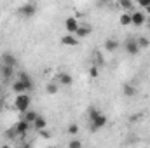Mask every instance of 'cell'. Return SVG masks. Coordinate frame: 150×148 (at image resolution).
<instances>
[{
  "instance_id": "6da1fadb",
  "label": "cell",
  "mask_w": 150,
  "mask_h": 148,
  "mask_svg": "<svg viewBox=\"0 0 150 148\" xmlns=\"http://www.w3.org/2000/svg\"><path fill=\"white\" fill-rule=\"evenodd\" d=\"M30 103H32V99H30L28 94H19V96H16V99H14L16 110L23 111V113H26V111L30 110Z\"/></svg>"
},
{
  "instance_id": "7a4b0ae2",
  "label": "cell",
  "mask_w": 150,
  "mask_h": 148,
  "mask_svg": "<svg viewBox=\"0 0 150 148\" xmlns=\"http://www.w3.org/2000/svg\"><path fill=\"white\" fill-rule=\"evenodd\" d=\"M18 12H19L21 16H25V18H32V16L37 14V4H33V2H26V4H23V5L18 9Z\"/></svg>"
},
{
  "instance_id": "3957f363",
  "label": "cell",
  "mask_w": 150,
  "mask_h": 148,
  "mask_svg": "<svg viewBox=\"0 0 150 148\" xmlns=\"http://www.w3.org/2000/svg\"><path fill=\"white\" fill-rule=\"evenodd\" d=\"M107 122H108V118H107V115H103V113H100L98 117H94V118L89 120L93 131H100V129H103V127L107 125Z\"/></svg>"
},
{
  "instance_id": "277c9868",
  "label": "cell",
  "mask_w": 150,
  "mask_h": 148,
  "mask_svg": "<svg viewBox=\"0 0 150 148\" xmlns=\"http://www.w3.org/2000/svg\"><path fill=\"white\" fill-rule=\"evenodd\" d=\"M79 28H80V23L77 21V18H75V16L67 18V21H65V30H67V33H68V35H75Z\"/></svg>"
},
{
  "instance_id": "5b68a950",
  "label": "cell",
  "mask_w": 150,
  "mask_h": 148,
  "mask_svg": "<svg viewBox=\"0 0 150 148\" xmlns=\"http://www.w3.org/2000/svg\"><path fill=\"white\" fill-rule=\"evenodd\" d=\"M145 23H147L145 12H142V11H133V12H131V25H134V26H143Z\"/></svg>"
},
{
  "instance_id": "8992f818",
  "label": "cell",
  "mask_w": 150,
  "mask_h": 148,
  "mask_svg": "<svg viewBox=\"0 0 150 148\" xmlns=\"http://www.w3.org/2000/svg\"><path fill=\"white\" fill-rule=\"evenodd\" d=\"M124 47H126V52H127L129 56H136V54L140 52V45H138V42H136L134 38H127Z\"/></svg>"
},
{
  "instance_id": "52a82bcc",
  "label": "cell",
  "mask_w": 150,
  "mask_h": 148,
  "mask_svg": "<svg viewBox=\"0 0 150 148\" xmlns=\"http://www.w3.org/2000/svg\"><path fill=\"white\" fill-rule=\"evenodd\" d=\"M58 82H59L61 85H65V87H70V85L74 84V78H72V75H70V73L61 72V73L58 75Z\"/></svg>"
},
{
  "instance_id": "ba28073f",
  "label": "cell",
  "mask_w": 150,
  "mask_h": 148,
  "mask_svg": "<svg viewBox=\"0 0 150 148\" xmlns=\"http://www.w3.org/2000/svg\"><path fill=\"white\" fill-rule=\"evenodd\" d=\"M12 91H14V94H16V96H19V94H26L28 87H26L21 80H16V82L12 84Z\"/></svg>"
},
{
  "instance_id": "9c48e42d",
  "label": "cell",
  "mask_w": 150,
  "mask_h": 148,
  "mask_svg": "<svg viewBox=\"0 0 150 148\" xmlns=\"http://www.w3.org/2000/svg\"><path fill=\"white\" fill-rule=\"evenodd\" d=\"M61 44H63V45H68V47H75V45L79 44V38L75 37V35H68V33H67V35L61 37Z\"/></svg>"
},
{
  "instance_id": "30bf717a",
  "label": "cell",
  "mask_w": 150,
  "mask_h": 148,
  "mask_svg": "<svg viewBox=\"0 0 150 148\" xmlns=\"http://www.w3.org/2000/svg\"><path fill=\"white\" fill-rule=\"evenodd\" d=\"M28 127H30V124H28L26 120H19V122H16L14 131H16V134H25V132L28 131Z\"/></svg>"
},
{
  "instance_id": "8fae6325",
  "label": "cell",
  "mask_w": 150,
  "mask_h": 148,
  "mask_svg": "<svg viewBox=\"0 0 150 148\" xmlns=\"http://www.w3.org/2000/svg\"><path fill=\"white\" fill-rule=\"evenodd\" d=\"M91 32H93V28L89 26V25H80V28L77 30V33H75V37L77 38H84V37H87V35H91Z\"/></svg>"
},
{
  "instance_id": "7c38bea8",
  "label": "cell",
  "mask_w": 150,
  "mask_h": 148,
  "mask_svg": "<svg viewBox=\"0 0 150 148\" xmlns=\"http://www.w3.org/2000/svg\"><path fill=\"white\" fill-rule=\"evenodd\" d=\"M2 65H5V66H16V58L11 54V52H5L4 56H2Z\"/></svg>"
},
{
  "instance_id": "4fadbf2b",
  "label": "cell",
  "mask_w": 150,
  "mask_h": 148,
  "mask_svg": "<svg viewBox=\"0 0 150 148\" xmlns=\"http://www.w3.org/2000/svg\"><path fill=\"white\" fill-rule=\"evenodd\" d=\"M122 92H124L126 98H133V96H136V87H134L133 84H124Z\"/></svg>"
},
{
  "instance_id": "5bb4252c",
  "label": "cell",
  "mask_w": 150,
  "mask_h": 148,
  "mask_svg": "<svg viewBox=\"0 0 150 148\" xmlns=\"http://www.w3.org/2000/svg\"><path fill=\"white\" fill-rule=\"evenodd\" d=\"M33 127L37 129L38 132H40V131H44V129H47V120H45V118H44L42 115H38L37 120L33 122Z\"/></svg>"
},
{
  "instance_id": "9a60e30c",
  "label": "cell",
  "mask_w": 150,
  "mask_h": 148,
  "mask_svg": "<svg viewBox=\"0 0 150 148\" xmlns=\"http://www.w3.org/2000/svg\"><path fill=\"white\" fill-rule=\"evenodd\" d=\"M18 80H21V82L28 87V91H30L32 85H33V84H32V78L28 77V73H25V72H19V73H18Z\"/></svg>"
},
{
  "instance_id": "2e32d148",
  "label": "cell",
  "mask_w": 150,
  "mask_h": 148,
  "mask_svg": "<svg viewBox=\"0 0 150 148\" xmlns=\"http://www.w3.org/2000/svg\"><path fill=\"white\" fill-rule=\"evenodd\" d=\"M12 73H14V68L12 66H5V65H2L0 66V75H2V78H11L12 77Z\"/></svg>"
},
{
  "instance_id": "e0dca14e",
  "label": "cell",
  "mask_w": 150,
  "mask_h": 148,
  "mask_svg": "<svg viewBox=\"0 0 150 148\" xmlns=\"http://www.w3.org/2000/svg\"><path fill=\"white\" fill-rule=\"evenodd\" d=\"M105 49H107L108 52H115V51L119 49V42H117L115 38H108V40L105 42Z\"/></svg>"
},
{
  "instance_id": "ac0fdd59",
  "label": "cell",
  "mask_w": 150,
  "mask_h": 148,
  "mask_svg": "<svg viewBox=\"0 0 150 148\" xmlns=\"http://www.w3.org/2000/svg\"><path fill=\"white\" fill-rule=\"evenodd\" d=\"M119 23H120L122 26H129V25H131V12H124V14H120Z\"/></svg>"
},
{
  "instance_id": "d6986e66",
  "label": "cell",
  "mask_w": 150,
  "mask_h": 148,
  "mask_svg": "<svg viewBox=\"0 0 150 148\" xmlns=\"http://www.w3.org/2000/svg\"><path fill=\"white\" fill-rule=\"evenodd\" d=\"M37 117H38L37 111H30V110H28V111H26V117H25V120H26L30 125H33V122L37 120Z\"/></svg>"
},
{
  "instance_id": "ffe728a7",
  "label": "cell",
  "mask_w": 150,
  "mask_h": 148,
  "mask_svg": "<svg viewBox=\"0 0 150 148\" xmlns=\"http://www.w3.org/2000/svg\"><path fill=\"white\" fill-rule=\"evenodd\" d=\"M119 5H120L122 9H126L127 12H133V2H127V0H120V2H119Z\"/></svg>"
},
{
  "instance_id": "44dd1931",
  "label": "cell",
  "mask_w": 150,
  "mask_h": 148,
  "mask_svg": "<svg viewBox=\"0 0 150 148\" xmlns=\"http://www.w3.org/2000/svg\"><path fill=\"white\" fill-rule=\"evenodd\" d=\"M45 92L51 94V96L56 94V92H58V84H47V85H45Z\"/></svg>"
},
{
  "instance_id": "7402d4cb",
  "label": "cell",
  "mask_w": 150,
  "mask_h": 148,
  "mask_svg": "<svg viewBox=\"0 0 150 148\" xmlns=\"http://www.w3.org/2000/svg\"><path fill=\"white\" fill-rule=\"evenodd\" d=\"M87 115H89V120H91V118H94V117L100 115V110H98L96 106H89V108H87Z\"/></svg>"
},
{
  "instance_id": "603a6c76",
  "label": "cell",
  "mask_w": 150,
  "mask_h": 148,
  "mask_svg": "<svg viewBox=\"0 0 150 148\" xmlns=\"http://www.w3.org/2000/svg\"><path fill=\"white\" fill-rule=\"evenodd\" d=\"M68 148H82V141L77 140V138H74V140L68 141Z\"/></svg>"
},
{
  "instance_id": "cb8c5ba5",
  "label": "cell",
  "mask_w": 150,
  "mask_h": 148,
  "mask_svg": "<svg viewBox=\"0 0 150 148\" xmlns=\"http://www.w3.org/2000/svg\"><path fill=\"white\" fill-rule=\"evenodd\" d=\"M136 42H138L140 49H142V47H149V45H150V40H149L147 37H140L138 40H136Z\"/></svg>"
},
{
  "instance_id": "d4e9b609",
  "label": "cell",
  "mask_w": 150,
  "mask_h": 148,
  "mask_svg": "<svg viewBox=\"0 0 150 148\" xmlns=\"http://www.w3.org/2000/svg\"><path fill=\"white\" fill-rule=\"evenodd\" d=\"M68 132H70L72 136H77V134H79V125H77V124H70V127H68Z\"/></svg>"
},
{
  "instance_id": "484cf974",
  "label": "cell",
  "mask_w": 150,
  "mask_h": 148,
  "mask_svg": "<svg viewBox=\"0 0 150 148\" xmlns=\"http://www.w3.org/2000/svg\"><path fill=\"white\" fill-rule=\"evenodd\" d=\"M89 75H91L93 78H96V77L100 75V72H98V66H91V68H89Z\"/></svg>"
},
{
  "instance_id": "4316f807",
  "label": "cell",
  "mask_w": 150,
  "mask_h": 148,
  "mask_svg": "<svg viewBox=\"0 0 150 148\" xmlns=\"http://www.w3.org/2000/svg\"><path fill=\"white\" fill-rule=\"evenodd\" d=\"M94 56H96V61H98V65H105V59H103V58H101V54H100V52H98V51H96V52H94Z\"/></svg>"
},
{
  "instance_id": "83f0119b",
  "label": "cell",
  "mask_w": 150,
  "mask_h": 148,
  "mask_svg": "<svg viewBox=\"0 0 150 148\" xmlns=\"http://www.w3.org/2000/svg\"><path fill=\"white\" fill-rule=\"evenodd\" d=\"M138 4H140V7H145V9H149L150 7V0H140Z\"/></svg>"
},
{
  "instance_id": "f1b7e54d",
  "label": "cell",
  "mask_w": 150,
  "mask_h": 148,
  "mask_svg": "<svg viewBox=\"0 0 150 148\" xmlns=\"http://www.w3.org/2000/svg\"><path fill=\"white\" fill-rule=\"evenodd\" d=\"M40 136H44V138H51V132H49L47 129H44V131H40Z\"/></svg>"
},
{
  "instance_id": "f546056e",
  "label": "cell",
  "mask_w": 150,
  "mask_h": 148,
  "mask_svg": "<svg viewBox=\"0 0 150 148\" xmlns=\"http://www.w3.org/2000/svg\"><path fill=\"white\" fill-rule=\"evenodd\" d=\"M145 14H149V18H150V7L149 9H145Z\"/></svg>"
},
{
  "instance_id": "4dcf8cb0",
  "label": "cell",
  "mask_w": 150,
  "mask_h": 148,
  "mask_svg": "<svg viewBox=\"0 0 150 148\" xmlns=\"http://www.w3.org/2000/svg\"><path fill=\"white\" fill-rule=\"evenodd\" d=\"M0 148H12V147H11V145H2Z\"/></svg>"
},
{
  "instance_id": "1f68e13d",
  "label": "cell",
  "mask_w": 150,
  "mask_h": 148,
  "mask_svg": "<svg viewBox=\"0 0 150 148\" xmlns=\"http://www.w3.org/2000/svg\"><path fill=\"white\" fill-rule=\"evenodd\" d=\"M147 23H149V26H150V18H149V19H147Z\"/></svg>"
},
{
  "instance_id": "d6a6232c",
  "label": "cell",
  "mask_w": 150,
  "mask_h": 148,
  "mask_svg": "<svg viewBox=\"0 0 150 148\" xmlns=\"http://www.w3.org/2000/svg\"><path fill=\"white\" fill-rule=\"evenodd\" d=\"M0 110H2V101H0Z\"/></svg>"
},
{
  "instance_id": "836d02e7",
  "label": "cell",
  "mask_w": 150,
  "mask_h": 148,
  "mask_svg": "<svg viewBox=\"0 0 150 148\" xmlns=\"http://www.w3.org/2000/svg\"><path fill=\"white\" fill-rule=\"evenodd\" d=\"M47 148H56V147H47Z\"/></svg>"
}]
</instances>
